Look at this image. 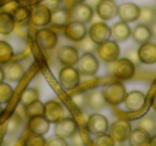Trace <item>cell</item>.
<instances>
[{
    "label": "cell",
    "instance_id": "1",
    "mask_svg": "<svg viewBox=\"0 0 156 146\" xmlns=\"http://www.w3.org/2000/svg\"><path fill=\"white\" fill-rule=\"evenodd\" d=\"M101 92L106 103L118 106L123 103L126 95V89L121 81H115L105 85Z\"/></svg>",
    "mask_w": 156,
    "mask_h": 146
},
{
    "label": "cell",
    "instance_id": "2",
    "mask_svg": "<svg viewBox=\"0 0 156 146\" xmlns=\"http://www.w3.org/2000/svg\"><path fill=\"white\" fill-rule=\"evenodd\" d=\"M111 73L121 81L129 80L134 78L136 73V65L126 58L117 59L111 64Z\"/></svg>",
    "mask_w": 156,
    "mask_h": 146
},
{
    "label": "cell",
    "instance_id": "3",
    "mask_svg": "<svg viewBox=\"0 0 156 146\" xmlns=\"http://www.w3.org/2000/svg\"><path fill=\"white\" fill-rule=\"evenodd\" d=\"M51 11L44 3H35L29 10V20L34 27H43L49 25Z\"/></svg>",
    "mask_w": 156,
    "mask_h": 146
},
{
    "label": "cell",
    "instance_id": "4",
    "mask_svg": "<svg viewBox=\"0 0 156 146\" xmlns=\"http://www.w3.org/2000/svg\"><path fill=\"white\" fill-rule=\"evenodd\" d=\"M109 135L118 143H124L127 141L130 132H132V125L126 120H117L108 127Z\"/></svg>",
    "mask_w": 156,
    "mask_h": 146
},
{
    "label": "cell",
    "instance_id": "5",
    "mask_svg": "<svg viewBox=\"0 0 156 146\" xmlns=\"http://www.w3.org/2000/svg\"><path fill=\"white\" fill-rule=\"evenodd\" d=\"M76 65V69L83 76H94L100 68L98 59L91 52H85L83 56L79 57Z\"/></svg>",
    "mask_w": 156,
    "mask_h": 146
},
{
    "label": "cell",
    "instance_id": "6",
    "mask_svg": "<svg viewBox=\"0 0 156 146\" xmlns=\"http://www.w3.org/2000/svg\"><path fill=\"white\" fill-rule=\"evenodd\" d=\"M80 76L74 66H64L59 73V82L65 90H74L80 83Z\"/></svg>",
    "mask_w": 156,
    "mask_h": 146
},
{
    "label": "cell",
    "instance_id": "7",
    "mask_svg": "<svg viewBox=\"0 0 156 146\" xmlns=\"http://www.w3.org/2000/svg\"><path fill=\"white\" fill-rule=\"evenodd\" d=\"M98 58L106 63H112L120 56V47L115 41H107L98 44L96 47Z\"/></svg>",
    "mask_w": 156,
    "mask_h": 146
},
{
    "label": "cell",
    "instance_id": "8",
    "mask_svg": "<svg viewBox=\"0 0 156 146\" xmlns=\"http://www.w3.org/2000/svg\"><path fill=\"white\" fill-rule=\"evenodd\" d=\"M35 40H37V44L39 45V47L45 51L54 49L58 43L57 33L51 29L45 28V27L37 31Z\"/></svg>",
    "mask_w": 156,
    "mask_h": 146
},
{
    "label": "cell",
    "instance_id": "9",
    "mask_svg": "<svg viewBox=\"0 0 156 146\" xmlns=\"http://www.w3.org/2000/svg\"><path fill=\"white\" fill-rule=\"evenodd\" d=\"M64 36L67 40L78 43L88 35V29L85 24L75 20H71L66 26L64 27Z\"/></svg>",
    "mask_w": 156,
    "mask_h": 146
},
{
    "label": "cell",
    "instance_id": "10",
    "mask_svg": "<svg viewBox=\"0 0 156 146\" xmlns=\"http://www.w3.org/2000/svg\"><path fill=\"white\" fill-rule=\"evenodd\" d=\"M108 120L100 113L91 114L87 120V129L93 135H100L103 133H106L108 131Z\"/></svg>",
    "mask_w": 156,
    "mask_h": 146
},
{
    "label": "cell",
    "instance_id": "11",
    "mask_svg": "<svg viewBox=\"0 0 156 146\" xmlns=\"http://www.w3.org/2000/svg\"><path fill=\"white\" fill-rule=\"evenodd\" d=\"M77 132V123L72 117H64L55 123V133L63 139H69Z\"/></svg>",
    "mask_w": 156,
    "mask_h": 146
},
{
    "label": "cell",
    "instance_id": "12",
    "mask_svg": "<svg viewBox=\"0 0 156 146\" xmlns=\"http://www.w3.org/2000/svg\"><path fill=\"white\" fill-rule=\"evenodd\" d=\"M57 58L64 66H74L79 59V51L75 46H62L57 52Z\"/></svg>",
    "mask_w": 156,
    "mask_h": 146
},
{
    "label": "cell",
    "instance_id": "13",
    "mask_svg": "<svg viewBox=\"0 0 156 146\" xmlns=\"http://www.w3.org/2000/svg\"><path fill=\"white\" fill-rule=\"evenodd\" d=\"M69 12H71L72 20L83 23V24L91 22L93 17V9L91 8V5L83 2L74 5L73 8L69 9Z\"/></svg>",
    "mask_w": 156,
    "mask_h": 146
},
{
    "label": "cell",
    "instance_id": "14",
    "mask_svg": "<svg viewBox=\"0 0 156 146\" xmlns=\"http://www.w3.org/2000/svg\"><path fill=\"white\" fill-rule=\"evenodd\" d=\"M88 34H89L90 39L98 45L109 40V37L111 36L110 28H109L108 25L103 22L95 23V24L92 25L89 30H88Z\"/></svg>",
    "mask_w": 156,
    "mask_h": 146
},
{
    "label": "cell",
    "instance_id": "15",
    "mask_svg": "<svg viewBox=\"0 0 156 146\" xmlns=\"http://www.w3.org/2000/svg\"><path fill=\"white\" fill-rule=\"evenodd\" d=\"M139 14H140V8L135 3L126 2L118 7L117 15L124 23L136 22L139 18Z\"/></svg>",
    "mask_w": 156,
    "mask_h": 146
},
{
    "label": "cell",
    "instance_id": "16",
    "mask_svg": "<svg viewBox=\"0 0 156 146\" xmlns=\"http://www.w3.org/2000/svg\"><path fill=\"white\" fill-rule=\"evenodd\" d=\"M125 105L126 110L130 112H137L145 103V95L141 91H132L129 93H126L125 98L123 100Z\"/></svg>",
    "mask_w": 156,
    "mask_h": 146
},
{
    "label": "cell",
    "instance_id": "17",
    "mask_svg": "<svg viewBox=\"0 0 156 146\" xmlns=\"http://www.w3.org/2000/svg\"><path fill=\"white\" fill-rule=\"evenodd\" d=\"M43 116L49 123H56L64 116V109L62 105L56 100H49L44 103V114Z\"/></svg>",
    "mask_w": 156,
    "mask_h": 146
},
{
    "label": "cell",
    "instance_id": "18",
    "mask_svg": "<svg viewBox=\"0 0 156 146\" xmlns=\"http://www.w3.org/2000/svg\"><path fill=\"white\" fill-rule=\"evenodd\" d=\"M118 5L115 0H101L96 5V13L103 20H110L117 16Z\"/></svg>",
    "mask_w": 156,
    "mask_h": 146
},
{
    "label": "cell",
    "instance_id": "19",
    "mask_svg": "<svg viewBox=\"0 0 156 146\" xmlns=\"http://www.w3.org/2000/svg\"><path fill=\"white\" fill-rule=\"evenodd\" d=\"M49 124L50 123L43 115L33 116V117H30L28 120L27 130L30 133H33V134L44 135L49 130Z\"/></svg>",
    "mask_w": 156,
    "mask_h": 146
},
{
    "label": "cell",
    "instance_id": "20",
    "mask_svg": "<svg viewBox=\"0 0 156 146\" xmlns=\"http://www.w3.org/2000/svg\"><path fill=\"white\" fill-rule=\"evenodd\" d=\"M2 69L5 74V79L11 82L20 81L25 75V67L20 63L9 62L7 64H3Z\"/></svg>",
    "mask_w": 156,
    "mask_h": 146
},
{
    "label": "cell",
    "instance_id": "21",
    "mask_svg": "<svg viewBox=\"0 0 156 146\" xmlns=\"http://www.w3.org/2000/svg\"><path fill=\"white\" fill-rule=\"evenodd\" d=\"M139 61L143 64H154L156 63V45L151 42L141 44L137 49Z\"/></svg>",
    "mask_w": 156,
    "mask_h": 146
},
{
    "label": "cell",
    "instance_id": "22",
    "mask_svg": "<svg viewBox=\"0 0 156 146\" xmlns=\"http://www.w3.org/2000/svg\"><path fill=\"white\" fill-rule=\"evenodd\" d=\"M71 20L72 17L69 9H67V8H63V9L58 8L55 11H51L49 24L56 27V28H64Z\"/></svg>",
    "mask_w": 156,
    "mask_h": 146
},
{
    "label": "cell",
    "instance_id": "23",
    "mask_svg": "<svg viewBox=\"0 0 156 146\" xmlns=\"http://www.w3.org/2000/svg\"><path fill=\"white\" fill-rule=\"evenodd\" d=\"M132 29L127 23L117 22L110 28V35H112L113 40L117 42H125L130 37Z\"/></svg>",
    "mask_w": 156,
    "mask_h": 146
},
{
    "label": "cell",
    "instance_id": "24",
    "mask_svg": "<svg viewBox=\"0 0 156 146\" xmlns=\"http://www.w3.org/2000/svg\"><path fill=\"white\" fill-rule=\"evenodd\" d=\"M151 134L144 129L137 127L136 129L132 130L128 137V144L129 146H149Z\"/></svg>",
    "mask_w": 156,
    "mask_h": 146
},
{
    "label": "cell",
    "instance_id": "25",
    "mask_svg": "<svg viewBox=\"0 0 156 146\" xmlns=\"http://www.w3.org/2000/svg\"><path fill=\"white\" fill-rule=\"evenodd\" d=\"M133 40L138 44H144L150 42V40L153 36V31H152L151 27L147 26V25L139 24L135 27L134 30H132Z\"/></svg>",
    "mask_w": 156,
    "mask_h": 146
},
{
    "label": "cell",
    "instance_id": "26",
    "mask_svg": "<svg viewBox=\"0 0 156 146\" xmlns=\"http://www.w3.org/2000/svg\"><path fill=\"white\" fill-rule=\"evenodd\" d=\"M87 95V107L91 110H102L106 106L104 97L100 90H93Z\"/></svg>",
    "mask_w": 156,
    "mask_h": 146
},
{
    "label": "cell",
    "instance_id": "27",
    "mask_svg": "<svg viewBox=\"0 0 156 146\" xmlns=\"http://www.w3.org/2000/svg\"><path fill=\"white\" fill-rule=\"evenodd\" d=\"M15 22L12 17L11 13L8 12H0V34L9 35L13 32L15 28Z\"/></svg>",
    "mask_w": 156,
    "mask_h": 146
},
{
    "label": "cell",
    "instance_id": "28",
    "mask_svg": "<svg viewBox=\"0 0 156 146\" xmlns=\"http://www.w3.org/2000/svg\"><path fill=\"white\" fill-rule=\"evenodd\" d=\"M14 56V50L11 44L5 41H0V64H7L12 60Z\"/></svg>",
    "mask_w": 156,
    "mask_h": 146
},
{
    "label": "cell",
    "instance_id": "29",
    "mask_svg": "<svg viewBox=\"0 0 156 146\" xmlns=\"http://www.w3.org/2000/svg\"><path fill=\"white\" fill-rule=\"evenodd\" d=\"M25 114L26 117H33V116H40L44 114V103L40 99L34 100L33 103H29L25 107Z\"/></svg>",
    "mask_w": 156,
    "mask_h": 146
},
{
    "label": "cell",
    "instance_id": "30",
    "mask_svg": "<svg viewBox=\"0 0 156 146\" xmlns=\"http://www.w3.org/2000/svg\"><path fill=\"white\" fill-rule=\"evenodd\" d=\"M155 15L156 12L153 8L144 7L140 8V14H139V22L140 24L147 25V26H151L155 23Z\"/></svg>",
    "mask_w": 156,
    "mask_h": 146
},
{
    "label": "cell",
    "instance_id": "31",
    "mask_svg": "<svg viewBox=\"0 0 156 146\" xmlns=\"http://www.w3.org/2000/svg\"><path fill=\"white\" fill-rule=\"evenodd\" d=\"M11 15L13 17L14 22L18 24H25L27 20H29V10L28 8L23 5H16L11 12Z\"/></svg>",
    "mask_w": 156,
    "mask_h": 146
},
{
    "label": "cell",
    "instance_id": "32",
    "mask_svg": "<svg viewBox=\"0 0 156 146\" xmlns=\"http://www.w3.org/2000/svg\"><path fill=\"white\" fill-rule=\"evenodd\" d=\"M40 99V92L34 88H27L20 96V105L26 107L34 100Z\"/></svg>",
    "mask_w": 156,
    "mask_h": 146
},
{
    "label": "cell",
    "instance_id": "33",
    "mask_svg": "<svg viewBox=\"0 0 156 146\" xmlns=\"http://www.w3.org/2000/svg\"><path fill=\"white\" fill-rule=\"evenodd\" d=\"M14 90L7 82H0V105L8 103L13 96Z\"/></svg>",
    "mask_w": 156,
    "mask_h": 146
},
{
    "label": "cell",
    "instance_id": "34",
    "mask_svg": "<svg viewBox=\"0 0 156 146\" xmlns=\"http://www.w3.org/2000/svg\"><path fill=\"white\" fill-rule=\"evenodd\" d=\"M137 127L144 129L145 131H147L151 134V133L155 132V120L151 115L144 116V117H142L137 123Z\"/></svg>",
    "mask_w": 156,
    "mask_h": 146
},
{
    "label": "cell",
    "instance_id": "35",
    "mask_svg": "<svg viewBox=\"0 0 156 146\" xmlns=\"http://www.w3.org/2000/svg\"><path fill=\"white\" fill-rule=\"evenodd\" d=\"M96 47H98V44H95L93 41H92L90 37L86 36L85 39H83L81 41H79L77 43V49L81 50L83 52H93L96 50Z\"/></svg>",
    "mask_w": 156,
    "mask_h": 146
},
{
    "label": "cell",
    "instance_id": "36",
    "mask_svg": "<svg viewBox=\"0 0 156 146\" xmlns=\"http://www.w3.org/2000/svg\"><path fill=\"white\" fill-rule=\"evenodd\" d=\"M93 146H115V142L109 134L103 133L100 135H95L93 142H92Z\"/></svg>",
    "mask_w": 156,
    "mask_h": 146
},
{
    "label": "cell",
    "instance_id": "37",
    "mask_svg": "<svg viewBox=\"0 0 156 146\" xmlns=\"http://www.w3.org/2000/svg\"><path fill=\"white\" fill-rule=\"evenodd\" d=\"M46 139L44 135L30 133L25 141V146H45Z\"/></svg>",
    "mask_w": 156,
    "mask_h": 146
},
{
    "label": "cell",
    "instance_id": "38",
    "mask_svg": "<svg viewBox=\"0 0 156 146\" xmlns=\"http://www.w3.org/2000/svg\"><path fill=\"white\" fill-rule=\"evenodd\" d=\"M22 122H23L22 118L14 113L13 115L11 116V118L8 120V125H7L8 133H9V134H13V133H15L16 131L18 130V128H20Z\"/></svg>",
    "mask_w": 156,
    "mask_h": 146
},
{
    "label": "cell",
    "instance_id": "39",
    "mask_svg": "<svg viewBox=\"0 0 156 146\" xmlns=\"http://www.w3.org/2000/svg\"><path fill=\"white\" fill-rule=\"evenodd\" d=\"M45 146H69V144L63 137H58V135H52L49 139L46 140Z\"/></svg>",
    "mask_w": 156,
    "mask_h": 146
},
{
    "label": "cell",
    "instance_id": "40",
    "mask_svg": "<svg viewBox=\"0 0 156 146\" xmlns=\"http://www.w3.org/2000/svg\"><path fill=\"white\" fill-rule=\"evenodd\" d=\"M72 100L75 103L76 107H78L79 109L87 107V95L85 93H78V94L74 95L72 97Z\"/></svg>",
    "mask_w": 156,
    "mask_h": 146
},
{
    "label": "cell",
    "instance_id": "41",
    "mask_svg": "<svg viewBox=\"0 0 156 146\" xmlns=\"http://www.w3.org/2000/svg\"><path fill=\"white\" fill-rule=\"evenodd\" d=\"M125 58L128 59L129 61H132L135 65H138L140 63L138 58V52H137L136 48H129V49H127V51L125 52Z\"/></svg>",
    "mask_w": 156,
    "mask_h": 146
},
{
    "label": "cell",
    "instance_id": "42",
    "mask_svg": "<svg viewBox=\"0 0 156 146\" xmlns=\"http://www.w3.org/2000/svg\"><path fill=\"white\" fill-rule=\"evenodd\" d=\"M69 139L72 140V142H71L72 146H85V141L83 140V137H81L79 132L74 133L73 137H71Z\"/></svg>",
    "mask_w": 156,
    "mask_h": 146
},
{
    "label": "cell",
    "instance_id": "43",
    "mask_svg": "<svg viewBox=\"0 0 156 146\" xmlns=\"http://www.w3.org/2000/svg\"><path fill=\"white\" fill-rule=\"evenodd\" d=\"M59 1H60V0H46L45 2H44V5H45L50 11H55L56 9H58Z\"/></svg>",
    "mask_w": 156,
    "mask_h": 146
},
{
    "label": "cell",
    "instance_id": "44",
    "mask_svg": "<svg viewBox=\"0 0 156 146\" xmlns=\"http://www.w3.org/2000/svg\"><path fill=\"white\" fill-rule=\"evenodd\" d=\"M63 3L65 5V7L67 8V9H71V8H73L74 5H78V3H81L83 2L85 0H62Z\"/></svg>",
    "mask_w": 156,
    "mask_h": 146
},
{
    "label": "cell",
    "instance_id": "45",
    "mask_svg": "<svg viewBox=\"0 0 156 146\" xmlns=\"http://www.w3.org/2000/svg\"><path fill=\"white\" fill-rule=\"evenodd\" d=\"M14 113H15L17 116H20L22 120H24V118L26 117V114H25V107L22 105L17 106V108H16V110H15Z\"/></svg>",
    "mask_w": 156,
    "mask_h": 146
},
{
    "label": "cell",
    "instance_id": "46",
    "mask_svg": "<svg viewBox=\"0 0 156 146\" xmlns=\"http://www.w3.org/2000/svg\"><path fill=\"white\" fill-rule=\"evenodd\" d=\"M5 80V74H3L2 66H0V82H2Z\"/></svg>",
    "mask_w": 156,
    "mask_h": 146
},
{
    "label": "cell",
    "instance_id": "47",
    "mask_svg": "<svg viewBox=\"0 0 156 146\" xmlns=\"http://www.w3.org/2000/svg\"><path fill=\"white\" fill-rule=\"evenodd\" d=\"M2 114V107H1V105H0V115Z\"/></svg>",
    "mask_w": 156,
    "mask_h": 146
}]
</instances>
